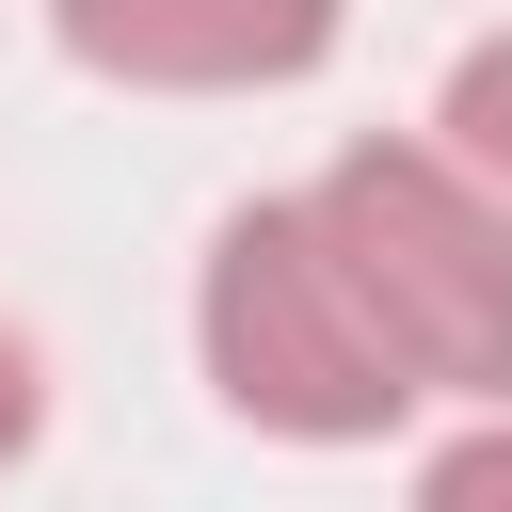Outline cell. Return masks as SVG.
Segmentation results:
<instances>
[{"label": "cell", "instance_id": "3", "mask_svg": "<svg viewBox=\"0 0 512 512\" xmlns=\"http://www.w3.org/2000/svg\"><path fill=\"white\" fill-rule=\"evenodd\" d=\"M64 48L144 96H256L336 48V0H64Z\"/></svg>", "mask_w": 512, "mask_h": 512}, {"label": "cell", "instance_id": "2", "mask_svg": "<svg viewBox=\"0 0 512 512\" xmlns=\"http://www.w3.org/2000/svg\"><path fill=\"white\" fill-rule=\"evenodd\" d=\"M304 208L432 400H512V208L448 144H352Z\"/></svg>", "mask_w": 512, "mask_h": 512}, {"label": "cell", "instance_id": "1", "mask_svg": "<svg viewBox=\"0 0 512 512\" xmlns=\"http://www.w3.org/2000/svg\"><path fill=\"white\" fill-rule=\"evenodd\" d=\"M192 336H208V384H224L256 432H288V448H368L384 416L432 400V384L400 368V336L368 320V288H352V256L320 240L304 192H288V208H240V224L208 240Z\"/></svg>", "mask_w": 512, "mask_h": 512}, {"label": "cell", "instance_id": "6", "mask_svg": "<svg viewBox=\"0 0 512 512\" xmlns=\"http://www.w3.org/2000/svg\"><path fill=\"white\" fill-rule=\"evenodd\" d=\"M32 416H48V384H32V336H16V320H0V464H16V448H32Z\"/></svg>", "mask_w": 512, "mask_h": 512}, {"label": "cell", "instance_id": "4", "mask_svg": "<svg viewBox=\"0 0 512 512\" xmlns=\"http://www.w3.org/2000/svg\"><path fill=\"white\" fill-rule=\"evenodd\" d=\"M432 128H448V160L512 208V32H480V48L448 64V112H432Z\"/></svg>", "mask_w": 512, "mask_h": 512}, {"label": "cell", "instance_id": "5", "mask_svg": "<svg viewBox=\"0 0 512 512\" xmlns=\"http://www.w3.org/2000/svg\"><path fill=\"white\" fill-rule=\"evenodd\" d=\"M416 512H512V400H480V432H464V448H432Z\"/></svg>", "mask_w": 512, "mask_h": 512}]
</instances>
